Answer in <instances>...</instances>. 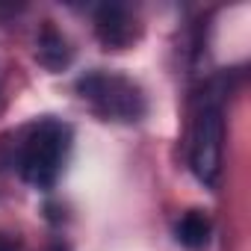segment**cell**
<instances>
[{
  "label": "cell",
  "mask_w": 251,
  "mask_h": 251,
  "mask_svg": "<svg viewBox=\"0 0 251 251\" xmlns=\"http://www.w3.org/2000/svg\"><path fill=\"white\" fill-rule=\"evenodd\" d=\"M68 142H71V130L62 121L48 118L36 124L21 151V177L36 189H50L62 172Z\"/></svg>",
  "instance_id": "6da1fadb"
},
{
  "label": "cell",
  "mask_w": 251,
  "mask_h": 251,
  "mask_svg": "<svg viewBox=\"0 0 251 251\" xmlns=\"http://www.w3.org/2000/svg\"><path fill=\"white\" fill-rule=\"evenodd\" d=\"M36 59H39L45 68H50V71H62V68L71 62V48H68L65 36H62L53 24H45L42 33H39Z\"/></svg>",
  "instance_id": "5b68a950"
},
{
  "label": "cell",
  "mask_w": 251,
  "mask_h": 251,
  "mask_svg": "<svg viewBox=\"0 0 251 251\" xmlns=\"http://www.w3.org/2000/svg\"><path fill=\"white\" fill-rule=\"evenodd\" d=\"M222 148H225V109L219 95H210L204 98L192 121V142H189V166L204 186H216L222 177Z\"/></svg>",
  "instance_id": "7a4b0ae2"
},
{
  "label": "cell",
  "mask_w": 251,
  "mask_h": 251,
  "mask_svg": "<svg viewBox=\"0 0 251 251\" xmlns=\"http://www.w3.org/2000/svg\"><path fill=\"white\" fill-rule=\"evenodd\" d=\"M175 236H177V242H180L183 248H192V251L204 248V245L210 242V222H207V216L198 213V210L186 213V216L175 225Z\"/></svg>",
  "instance_id": "8992f818"
},
{
  "label": "cell",
  "mask_w": 251,
  "mask_h": 251,
  "mask_svg": "<svg viewBox=\"0 0 251 251\" xmlns=\"http://www.w3.org/2000/svg\"><path fill=\"white\" fill-rule=\"evenodd\" d=\"M95 36L100 39V45L106 50L127 48L133 42V36H136L130 9L121 6V3H103V6H98V12H95Z\"/></svg>",
  "instance_id": "277c9868"
},
{
  "label": "cell",
  "mask_w": 251,
  "mask_h": 251,
  "mask_svg": "<svg viewBox=\"0 0 251 251\" xmlns=\"http://www.w3.org/2000/svg\"><path fill=\"white\" fill-rule=\"evenodd\" d=\"M77 92L95 106L98 115L115 118V121H136L145 112V98L142 89L121 77V74H106V71H92L77 80Z\"/></svg>",
  "instance_id": "3957f363"
},
{
  "label": "cell",
  "mask_w": 251,
  "mask_h": 251,
  "mask_svg": "<svg viewBox=\"0 0 251 251\" xmlns=\"http://www.w3.org/2000/svg\"><path fill=\"white\" fill-rule=\"evenodd\" d=\"M0 251H21V248H18V242H15L12 236L0 233Z\"/></svg>",
  "instance_id": "52a82bcc"
}]
</instances>
